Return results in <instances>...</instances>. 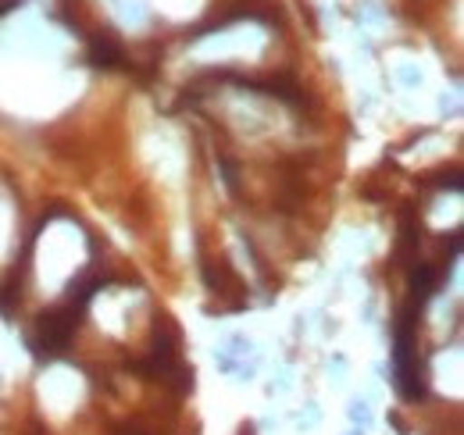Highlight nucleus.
I'll return each mask as SVG.
<instances>
[{
    "instance_id": "3",
    "label": "nucleus",
    "mask_w": 464,
    "mask_h": 435,
    "mask_svg": "<svg viewBox=\"0 0 464 435\" xmlns=\"http://www.w3.org/2000/svg\"><path fill=\"white\" fill-rule=\"evenodd\" d=\"M86 57L93 68H118V64H125V47L118 44L115 33H97V36H90Z\"/></svg>"
},
{
    "instance_id": "2",
    "label": "nucleus",
    "mask_w": 464,
    "mask_h": 435,
    "mask_svg": "<svg viewBox=\"0 0 464 435\" xmlns=\"http://www.w3.org/2000/svg\"><path fill=\"white\" fill-rule=\"evenodd\" d=\"M82 314H86V311L75 307V304H68V300H61L58 307L44 311V314L36 318L33 335H29V350H33L40 361H58V357H64V350L72 346V335L82 325Z\"/></svg>"
},
{
    "instance_id": "4",
    "label": "nucleus",
    "mask_w": 464,
    "mask_h": 435,
    "mask_svg": "<svg viewBox=\"0 0 464 435\" xmlns=\"http://www.w3.org/2000/svg\"><path fill=\"white\" fill-rule=\"evenodd\" d=\"M18 4H22V0H0V14H7V11L18 7Z\"/></svg>"
},
{
    "instance_id": "1",
    "label": "nucleus",
    "mask_w": 464,
    "mask_h": 435,
    "mask_svg": "<svg viewBox=\"0 0 464 435\" xmlns=\"http://www.w3.org/2000/svg\"><path fill=\"white\" fill-rule=\"evenodd\" d=\"M418 322H421V307L414 300H407L397 314L393 325V379L404 400H425V364L418 353Z\"/></svg>"
}]
</instances>
